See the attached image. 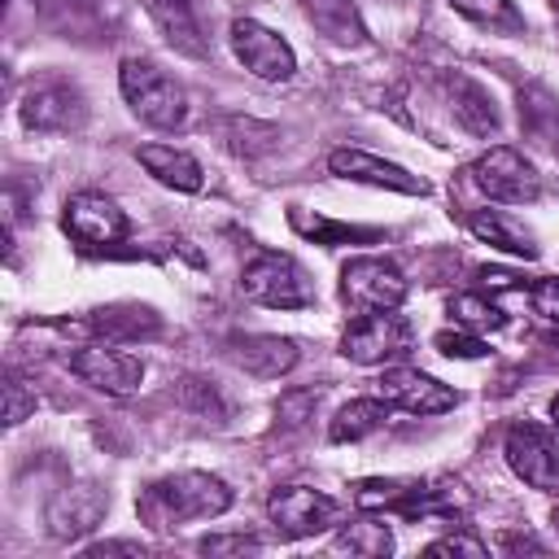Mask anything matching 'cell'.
Listing matches in <instances>:
<instances>
[{"label":"cell","mask_w":559,"mask_h":559,"mask_svg":"<svg viewBox=\"0 0 559 559\" xmlns=\"http://www.w3.org/2000/svg\"><path fill=\"white\" fill-rule=\"evenodd\" d=\"M231 502H236V493L223 476H214V472H175V476H162V480L144 485L140 498H135V511H140V524H148L153 533H170L188 520H214Z\"/></svg>","instance_id":"6da1fadb"},{"label":"cell","mask_w":559,"mask_h":559,"mask_svg":"<svg viewBox=\"0 0 559 559\" xmlns=\"http://www.w3.org/2000/svg\"><path fill=\"white\" fill-rule=\"evenodd\" d=\"M118 87L131 114L157 131H179L188 122V92L148 57H127L118 66Z\"/></svg>","instance_id":"7a4b0ae2"},{"label":"cell","mask_w":559,"mask_h":559,"mask_svg":"<svg viewBox=\"0 0 559 559\" xmlns=\"http://www.w3.org/2000/svg\"><path fill=\"white\" fill-rule=\"evenodd\" d=\"M240 288H245L249 301L271 306V310H301V306H314V284H310L306 266H301L293 253H275V249H262L258 258L245 262Z\"/></svg>","instance_id":"3957f363"},{"label":"cell","mask_w":559,"mask_h":559,"mask_svg":"<svg viewBox=\"0 0 559 559\" xmlns=\"http://www.w3.org/2000/svg\"><path fill=\"white\" fill-rule=\"evenodd\" d=\"M472 183L480 197L489 201H502V205H528L542 197V175L537 166L520 153V148H507V144H493L485 148L476 162H472Z\"/></svg>","instance_id":"277c9868"},{"label":"cell","mask_w":559,"mask_h":559,"mask_svg":"<svg viewBox=\"0 0 559 559\" xmlns=\"http://www.w3.org/2000/svg\"><path fill=\"white\" fill-rule=\"evenodd\" d=\"M341 354L358 367H384L411 354V323L397 310H367L341 336Z\"/></svg>","instance_id":"5b68a950"},{"label":"cell","mask_w":559,"mask_h":559,"mask_svg":"<svg viewBox=\"0 0 559 559\" xmlns=\"http://www.w3.org/2000/svg\"><path fill=\"white\" fill-rule=\"evenodd\" d=\"M227 39H231L236 61H240L253 79H262V83H288V79L297 74V52H293V44H288L280 31L262 26L258 17H236L231 31H227Z\"/></svg>","instance_id":"8992f818"},{"label":"cell","mask_w":559,"mask_h":559,"mask_svg":"<svg viewBox=\"0 0 559 559\" xmlns=\"http://www.w3.org/2000/svg\"><path fill=\"white\" fill-rule=\"evenodd\" d=\"M502 454L511 463V472L542 489V493H559V437L542 424H511L507 428V441H502Z\"/></svg>","instance_id":"52a82bcc"},{"label":"cell","mask_w":559,"mask_h":559,"mask_svg":"<svg viewBox=\"0 0 559 559\" xmlns=\"http://www.w3.org/2000/svg\"><path fill=\"white\" fill-rule=\"evenodd\" d=\"M31 131H79L87 122V96L70 79H35L17 105Z\"/></svg>","instance_id":"ba28073f"},{"label":"cell","mask_w":559,"mask_h":559,"mask_svg":"<svg viewBox=\"0 0 559 559\" xmlns=\"http://www.w3.org/2000/svg\"><path fill=\"white\" fill-rule=\"evenodd\" d=\"M341 297L358 314L367 310H397L406 301V275L384 258H349L341 266Z\"/></svg>","instance_id":"9c48e42d"},{"label":"cell","mask_w":559,"mask_h":559,"mask_svg":"<svg viewBox=\"0 0 559 559\" xmlns=\"http://www.w3.org/2000/svg\"><path fill=\"white\" fill-rule=\"evenodd\" d=\"M266 515L280 537H314L336 524V502L310 485H280L266 498Z\"/></svg>","instance_id":"30bf717a"},{"label":"cell","mask_w":559,"mask_h":559,"mask_svg":"<svg viewBox=\"0 0 559 559\" xmlns=\"http://www.w3.org/2000/svg\"><path fill=\"white\" fill-rule=\"evenodd\" d=\"M61 227H66L79 245H87V249H109V245L127 240V231H131L127 214H122L118 201H109L105 192H74V197L66 201Z\"/></svg>","instance_id":"8fae6325"},{"label":"cell","mask_w":559,"mask_h":559,"mask_svg":"<svg viewBox=\"0 0 559 559\" xmlns=\"http://www.w3.org/2000/svg\"><path fill=\"white\" fill-rule=\"evenodd\" d=\"M70 371L109 397H131L144 380V362L135 354H122L109 345H83L79 354H70Z\"/></svg>","instance_id":"7c38bea8"},{"label":"cell","mask_w":559,"mask_h":559,"mask_svg":"<svg viewBox=\"0 0 559 559\" xmlns=\"http://www.w3.org/2000/svg\"><path fill=\"white\" fill-rule=\"evenodd\" d=\"M380 397L411 415H445L459 406V393L450 384H441L437 376L415 371V367H389L380 376Z\"/></svg>","instance_id":"4fadbf2b"},{"label":"cell","mask_w":559,"mask_h":559,"mask_svg":"<svg viewBox=\"0 0 559 559\" xmlns=\"http://www.w3.org/2000/svg\"><path fill=\"white\" fill-rule=\"evenodd\" d=\"M328 170L341 175V179H354V183H371V188H389V192H402V197H424L428 183L419 175H411L406 166L397 162H384L367 148H332L328 153Z\"/></svg>","instance_id":"5bb4252c"},{"label":"cell","mask_w":559,"mask_h":559,"mask_svg":"<svg viewBox=\"0 0 559 559\" xmlns=\"http://www.w3.org/2000/svg\"><path fill=\"white\" fill-rule=\"evenodd\" d=\"M227 358L253 376V380H280L297 367V341L293 336H275V332H245V336H231L227 345Z\"/></svg>","instance_id":"9a60e30c"},{"label":"cell","mask_w":559,"mask_h":559,"mask_svg":"<svg viewBox=\"0 0 559 559\" xmlns=\"http://www.w3.org/2000/svg\"><path fill=\"white\" fill-rule=\"evenodd\" d=\"M144 9L175 52L197 57V61L210 57V35H205V17L197 0H144Z\"/></svg>","instance_id":"2e32d148"},{"label":"cell","mask_w":559,"mask_h":559,"mask_svg":"<svg viewBox=\"0 0 559 559\" xmlns=\"http://www.w3.org/2000/svg\"><path fill=\"white\" fill-rule=\"evenodd\" d=\"M297 4H301L306 22L328 44H336V48H367L371 44V35H367L362 13H358L354 0H297Z\"/></svg>","instance_id":"e0dca14e"},{"label":"cell","mask_w":559,"mask_h":559,"mask_svg":"<svg viewBox=\"0 0 559 559\" xmlns=\"http://www.w3.org/2000/svg\"><path fill=\"white\" fill-rule=\"evenodd\" d=\"M441 87H445L450 109L463 122V131H472V135H498L502 118H498V105H493V96H489L485 83H476L467 74H445Z\"/></svg>","instance_id":"ac0fdd59"},{"label":"cell","mask_w":559,"mask_h":559,"mask_svg":"<svg viewBox=\"0 0 559 559\" xmlns=\"http://www.w3.org/2000/svg\"><path fill=\"white\" fill-rule=\"evenodd\" d=\"M135 162L166 188L175 192H201L205 188V175H201V162L175 144H140L135 148Z\"/></svg>","instance_id":"d6986e66"},{"label":"cell","mask_w":559,"mask_h":559,"mask_svg":"<svg viewBox=\"0 0 559 559\" xmlns=\"http://www.w3.org/2000/svg\"><path fill=\"white\" fill-rule=\"evenodd\" d=\"M100 511H105V498L96 489H87V485L83 489H66V493H57L48 502V533L61 537V542H74L87 528H96Z\"/></svg>","instance_id":"ffe728a7"},{"label":"cell","mask_w":559,"mask_h":559,"mask_svg":"<svg viewBox=\"0 0 559 559\" xmlns=\"http://www.w3.org/2000/svg\"><path fill=\"white\" fill-rule=\"evenodd\" d=\"M74 328H83V332H92V336H148V332H157V310H148V306H109V310H87V319H79Z\"/></svg>","instance_id":"44dd1931"},{"label":"cell","mask_w":559,"mask_h":559,"mask_svg":"<svg viewBox=\"0 0 559 559\" xmlns=\"http://www.w3.org/2000/svg\"><path fill=\"white\" fill-rule=\"evenodd\" d=\"M467 227H472L476 240H485V245H493V249H502V253H511V258H537L533 236H528L515 218H507V214H498V210H476V214L467 218Z\"/></svg>","instance_id":"7402d4cb"},{"label":"cell","mask_w":559,"mask_h":559,"mask_svg":"<svg viewBox=\"0 0 559 559\" xmlns=\"http://www.w3.org/2000/svg\"><path fill=\"white\" fill-rule=\"evenodd\" d=\"M384 419H389V402H384V397H354V402H345V406L332 415L328 437H332L336 445L362 441V437H371L376 428H384Z\"/></svg>","instance_id":"603a6c76"},{"label":"cell","mask_w":559,"mask_h":559,"mask_svg":"<svg viewBox=\"0 0 559 559\" xmlns=\"http://www.w3.org/2000/svg\"><path fill=\"white\" fill-rule=\"evenodd\" d=\"M454 13H463L467 22L498 31V35H520L524 31V13L511 0H450Z\"/></svg>","instance_id":"cb8c5ba5"},{"label":"cell","mask_w":559,"mask_h":559,"mask_svg":"<svg viewBox=\"0 0 559 559\" xmlns=\"http://www.w3.org/2000/svg\"><path fill=\"white\" fill-rule=\"evenodd\" d=\"M450 314H454V323L467 328V332H498V328L507 323V310H502L498 301L480 297V293H459V297H450Z\"/></svg>","instance_id":"d4e9b609"},{"label":"cell","mask_w":559,"mask_h":559,"mask_svg":"<svg viewBox=\"0 0 559 559\" xmlns=\"http://www.w3.org/2000/svg\"><path fill=\"white\" fill-rule=\"evenodd\" d=\"M336 546L349 555H389L393 550V533L380 520H349L336 533Z\"/></svg>","instance_id":"484cf974"},{"label":"cell","mask_w":559,"mask_h":559,"mask_svg":"<svg viewBox=\"0 0 559 559\" xmlns=\"http://www.w3.org/2000/svg\"><path fill=\"white\" fill-rule=\"evenodd\" d=\"M293 218V227L301 231V236H310L314 245H345V240H376L380 231H371V227H345V223H328V218H306L301 210H293L288 214Z\"/></svg>","instance_id":"4316f807"},{"label":"cell","mask_w":559,"mask_h":559,"mask_svg":"<svg viewBox=\"0 0 559 559\" xmlns=\"http://www.w3.org/2000/svg\"><path fill=\"white\" fill-rule=\"evenodd\" d=\"M432 345L445 354V358H485L489 345L476 336V332H437Z\"/></svg>","instance_id":"83f0119b"},{"label":"cell","mask_w":559,"mask_h":559,"mask_svg":"<svg viewBox=\"0 0 559 559\" xmlns=\"http://www.w3.org/2000/svg\"><path fill=\"white\" fill-rule=\"evenodd\" d=\"M31 411H35V393H26V384H22L17 376H9V380H4V424L13 428V424H22Z\"/></svg>","instance_id":"f1b7e54d"},{"label":"cell","mask_w":559,"mask_h":559,"mask_svg":"<svg viewBox=\"0 0 559 559\" xmlns=\"http://www.w3.org/2000/svg\"><path fill=\"white\" fill-rule=\"evenodd\" d=\"M201 555H245V550H258V537L249 533H210L197 542Z\"/></svg>","instance_id":"f546056e"},{"label":"cell","mask_w":559,"mask_h":559,"mask_svg":"<svg viewBox=\"0 0 559 559\" xmlns=\"http://www.w3.org/2000/svg\"><path fill=\"white\" fill-rule=\"evenodd\" d=\"M485 550H489V546L476 542V537H467V533H450V537L428 542V555H485Z\"/></svg>","instance_id":"4dcf8cb0"},{"label":"cell","mask_w":559,"mask_h":559,"mask_svg":"<svg viewBox=\"0 0 559 559\" xmlns=\"http://www.w3.org/2000/svg\"><path fill=\"white\" fill-rule=\"evenodd\" d=\"M533 301H537V314L559 319V280H542V284H533Z\"/></svg>","instance_id":"1f68e13d"},{"label":"cell","mask_w":559,"mask_h":559,"mask_svg":"<svg viewBox=\"0 0 559 559\" xmlns=\"http://www.w3.org/2000/svg\"><path fill=\"white\" fill-rule=\"evenodd\" d=\"M87 555H144V546L140 542H96V546H87Z\"/></svg>","instance_id":"d6a6232c"},{"label":"cell","mask_w":559,"mask_h":559,"mask_svg":"<svg viewBox=\"0 0 559 559\" xmlns=\"http://www.w3.org/2000/svg\"><path fill=\"white\" fill-rule=\"evenodd\" d=\"M502 550H546V546L533 537H502Z\"/></svg>","instance_id":"836d02e7"},{"label":"cell","mask_w":559,"mask_h":559,"mask_svg":"<svg viewBox=\"0 0 559 559\" xmlns=\"http://www.w3.org/2000/svg\"><path fill=\"white\" fill-rule=\"evenodd\" d=\"M550 419L559 424V393H555V402H550Z\"/></svg>","instance_id":"e575fe53"}]
</instances>
